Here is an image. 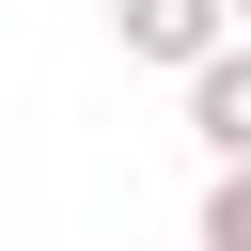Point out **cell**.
Segmentation results:
<instances>
[{
    "instance_id": "277c9868",
    "label": "cell",
    "mask_w": 251,
    "mask_h": 251,
    "mask_svg": "<svg viewBox=\"0 0 251 251\" xmlns=\"http://www.w3.org/2000/svg\"><path fill=\"white\" fill-rule=\"evenodd\" d=\"M235 31H251V0H235Z\"/></svg>"
},
{
    "instance_id": "7a4b0ae2",
    "label": "cell",
    "mask_w": 251,
    "mask_h": 251,
    "mask_svg": "<svg viewBox=\"0 0 251 251\" xmlns=\"http://www.w3.org/2000/svg\"><path fill=\"white\" fill-rule=\"evenodd\" d=\"M188 126H204V157H220V173H251V47H220V63L188 78Z\"/></svg>"
},
{
    "instance_id": "3957f363",
    "label": "cell",
    "mask_w": 251,
    "mask_h": 251,
    "mask_svg": "<svg viewBox=\"0 0 251 251\" xmlns=\"http://www.w3.org/2000/svg\"><path fill=\"white\" fill-rule=\"evenodd\" d=\"M188 235H204V251H251V173H220V188H204V220H188Z\"/></svg>"
},
{
    "instance_id": "5b68a950",
    "label": "cell",
    "mask_w": 251,
    "mask_h": 251,
    "mask_svg": "<svg viewBox=\"0 0 251 251\" xmlns=\"http://www.w3.org/2000/svg\"><path fill=\"white\" fill-rule=\"evenodd\" d=\"M188 251H204V235H188Z\"/></svg>"
},
{
    "instance_id": "6da1fadb",
    "label": "cell",
    "mask_w": 251,
    "mask_h": 251,
    "mask_svg": "<svg viewBox=\"0 0 251 251\" xmlns=\"http://www.w3.org/2000/svg\"><path fill=\"white\" fill-rule=\"evenodd\" d=\"M110 31H126V63H173V78H204V63L235 47V0H110Z\"/></svg>"
}]
</instances>
